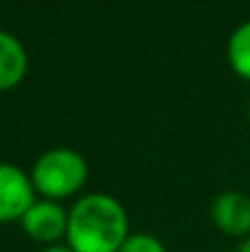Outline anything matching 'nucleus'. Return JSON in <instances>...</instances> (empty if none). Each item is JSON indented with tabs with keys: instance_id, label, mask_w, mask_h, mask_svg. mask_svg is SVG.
<instances>
[{
	"instance_id": "nucleus-8",
	"label": "nucleus",
	"mask_w": 250,
	"mask_h": 252,
	"mask_svg": "<svg viewBox=\"0 0 250 252\" xmlns=\"http://www.w3.org/2000/svg\"><path fill=\"white\" fill-rule=\"evenodd\" d=\"M118 252H166V248L157 237L149 232H135V235H128V239Z\"/></svg>"
},
{
	"instance_id": "nucleus-4",
	"label": "nucleus",
	"mask_w": 250,
	"mask_h": 252,
	"mask_svg": "<svg viewBox=\"0 0 250 252\" xmlns=\"http://www.w3.org/2000/svg\"><path fill=\"white\" fill-rule=\"evenodd\" d=\"M66 223H69V213L51 199L33 201V206L20 219L27 237L47 246H56L62 237H66Z\"/></svg>"
},
{
	"instance_id": "nucleus-7",
	"label": "nucleus",
	"mask_w": 250,
	"mask_h": 252,
	"mask_svg": "<svg viewBox=\"0 0 250 252\" xmlns=\"http://www.w3.org/2000/svg\"><path fill=\"white\" fill-rule=\"evenodd\" d=\"M228 62L239 78L250 82V20L239 25L230 35Z\"/></svg>"
},
{
	"instance_id": "nucleus-1",
	"label": "nucleus",
	"mask_w": 250,
	"mask_h": 252,
	"mask_svg": "<svg viewBox=\"0 0 250 252\" xmlns=\"http://www.w3.org/2000/svg\"><path fill=\"white\" fill-rule=\"evenodd\" d=\"M128 235V215L115 197L89 192L71 206L64 239L73 252H118Z\"/></svg>"
},
{
	"instance_id": "nucleus-2",
	"label": "nucleus",
	"mask_w": 250,
	"mask_h": 252,
	"mask_svg": "<svg viewBox=\"0 0 250 252\" xmlns=\"http://www.w3.org/2000/svg\"><path fill=\"white\" fill-rule=\"evenodd\" d=\"M31 184L35 192L51 201L75 195L87 184V159L73 148H51L35 159L31 168Z\"/></svg>"
},
{
	"instance_id": "nucleus-11",
	"label": "nucleus",
	"mask_w": 250,
	"mask_h": 252,
	"mask_svg": "<svg viewBox=\"0 0 250 252\" xmlns=\"http://www.w3.org/2000/svg\"><path fill=\"white\" fill-rule=\"evenodd\" d=\"M248 120H250V106H248Z\"/></svg>"
},
{
	"instance_id": "nucleus-10",
	"label": "nucleus",
	"mask_w": 250,
	"mask_h": 252,
	"mask_svg": "<svg viewBox=\"0 0 250 252\" xmlns=\"http://www.w3.org/2000/svg\"><path fill=\"white\" fill-rule=\"evenodd\" d=\"M237 252H250V237H246V239L239 244V250Z\"/></svg>"
},
{
	"instance_id": "nucleus-6",
	"label": "nucleus",
	"mask_w": 250,
	"mask_h": 252,
	"mask_svg": "<svg viewBox=\"0 0 250 252\" xmlns=\"http://www.w3.org/2000/svg\"><path fill=\"white\" fill-rule=\"evenodd\" d=\"M27 73V51L16 35L0 29V91L18 87Z\"/></svg>"
},
{
	"instance_id": "nucleus-9",
	"label": "nucleus",
	"mask_w": 250,
	"mask_h": 252,
	"mask_svg": "<svg viewBox=\"0 0 250 252\" xmlns=\"http://www.w3.org/2000/svg\"><path fill=\"white\" fill-rule=\"evenodd\" d=\"M42 252H73V250H71L69 248V246H47V248H44Z\"/></svg>"
},
{
	"instance_id": "nucleus-5",
	"label": "nucleus",
	"mask_w": 250,
	"mask_h": 252,
	"mask_svg": "<svg viewBox=\"0 0 250 252\" xmlns=\"http://www.w3.org/2000/svg\"><path fill=\"white\" fill-rule=\"evenodd\" d=\"M211 219L228 237H250V197L237 190H226L213 201Z\"/></svg>"
},
{
	"instance_id": "nucleus-3",
	"label": "nucleus",
	"mask_w": 250,
	"mask_h": 252,
	"mask_svg": "<svg viewBox=\"0 0 250 252\" xmlns=\"http://www.w3.org/2000/svg\"><path fill=\"white\" fill-rule=\"evenodd\" d=\"M33 201L35 188L29 175L13 164H0V223L20 221Z\"/></svg>"
}]
</instances>
